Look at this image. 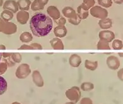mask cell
Segmentation results:
<instances>
[{
	"instance_id": "1",
	"label": "cell",
	"mask_w": 123,
	"mask_h": 104,
	"mask_svg": "<svg viewBox=\"0 0 123 104\" xmlns=\"http://www.w3.org/2000/svg\"><path fill=\"white\" fill-rule=\"evenodd\" d=\"M53 23L51 18L45 14L38 13L31 18L30 28L32 33L37 37H44L51 31Z\"/></svg>"
},
{
	"instance_id": "2",
	"label": "cell",
	"mask_w": 123,
	"mask_h": 104,
	"mask_svg": "<svg viewBox=\"0 0 123 104\" xmlns=\"http://www.w3.org/2000/svg\"><path fill=\"white\" fill-rule=\"evenodd\" d=\"M17 31V26L12 22L6 21L0 18V33L11 35L16 33Z\"/></svg>"
},
{
	"instance_id": "3",
	"label": "cell",
	"mask_w": 123,
	"mask_h": 104,
	"mask_svg": "<svg viewBox=\"0 0 123 104\" xmlns=\"http://www.w3.org/2000/svg\"><path fill=\"white\" fill-rule=\"evenodd\" d=\"M90 13L92 16L100 20L106 18L108 16V11L104 8L99 6H93L90 8Z\"/></svg>"
},
{
	"instance_id": "4",
	"label": "cell",
	"mask_w": 123,
	"mask_h": 104,
	"mask_svg": "<svg viewBox=\"0 0 123 104\" xmlns=\"http://www.w3.org/2000/svg\"><path fill=\"white\" fill-rule=\"evenodd\" d=\"M31 73V69L28 64H22L17 70L16 75L19 78H26Z\"/></svg>"
},
{
	"instance_id": "5",
	"label": "cell",
	"mask_w": 123,
	"mask_h": 104,
	"mask_svg": "<svg viewBox=\"0 0 123 104\" xmlns=\"http://www.w3.org/2000/svg\"><path fill=\"white\" fill-rule=\"evenodd\" d=\"M3 10H9L12 11L13 13H16L18 11V5L17 2L15 0H6L3 3Z\"/></svg>"
},
{
	"instance_id": "6",
	"label": "cell",
	"mask_w": 123,
	"mask_h": 104,
	"mask_svg": "<svg viewBox=\"0 0 123 104\" xmlns=\"http://www.w3.org/2000/svg\"><path fill=\"white\" fill-rule=\"evenodd\" d=\"M98 37L100 40L105 41V42L110 43L112 42L115 39V34L114 32L110 30H102L99 32Z\"/></svg>"
},
{
	"instance_id": "7",
	"label": "cell",
	"mask_w": 123,
	"mask_h": 104,
	"mask_svg": "<svg viewBox=\"0 0 123 104\" xmlns=\"http://www.w3.org/2000/svg\"><path fill=\"white\" fill-rule=\"evenodd\" d=\"M81 95V94L80 92L79 88L76 87H73L72 88L69 89V90L66 92V96L71 100L74 101L75 103L78 100L80 97Z\"/></svg>"
},
{
	"instance_id": "8",
	"label": "cell",
	"mask_w": 123,
	"mask_h": 104,
	"mask_svg": "<svg viewBox=\"0 0 123 104\" xmlns=\"http://www.w3.org/2000/svg\"><path fill=\"white\" fill-rule=\"evenodd\" d=\"M107 65L109 68L112 70H116L120 66V61L116 56L111 55L108 57L106 60Z\"/></svg>"
},
{
	"instance_id": "9",
	"label": "cell",
	"mask_w": 123,
	"mask_h": 104,
	"mask_svg": "<svg viewBox=\"0 0 123 104\" xmlns=\"http://www.w3.org/2000/svg\"><path fill=\"white\" fill-rule=\"evenodd\" d=\"M89 10L83 3H81L77 8V15L81 20H85L89 15Z\"/></svg>"
},
{
	"instance_id": "10",
	"label": "cell",
	"mask_w": 123,
	"mask_h": 104,
	"mask_svg": "<svg viewBox=\"0 0 123 104\" xmlns=\"http://www.w3.org/2000/svg\"><path fill=\"white\" fill-rule=\"evenodd\" d=\"M47 13L49 16L56 21L61 17V13L58 8L55 6H50L47 8Z\"/></svg>"
},
{
	"instance_id": "11",
	"label": "cell",
	"mask_w": 123,
	"mask_h": 104,
	"mask_svg": "<svg viewBox=\"0 0 123 104\" xmlns=\"http://www.w3.org/2000/svg\"><path fill=\"white\" fill-rule=\"evenodd\" d=\"M17 21L21 25H25L29 20V13L26 11H20L17 13Z\"/></svg>"
},
{
	"instance_id": "12",
	"label": "cell",
	"mask_w": 123,
	"mask_h": 104,
	"mask_svg": "<svg viewBox=\"0 0 123 104\" xmlns=\"http://www.w3.org/2000/svg\"><path fill=\"white\" fill-rule=\"evenodd\" d=\"M62 13L63 16L68 19L76 18L78 16V15L75 10L70 6L64 7V8L62 9Z\"/></svg>"
},
{
	"instance_id": "13",
	"label": "cell",
	"mask_w": 123,
	"mask_h": 104,
	"mask_svg": "<svg viewBox=\"0 0 123 104\" xmlns=\"http://www.w3.org/2000/svg\"><path fill=\"white\" fill-rule=\"evenodd\" d=\"M68 30L64 26H57L54 29V34L56 37L61 38H63L67 35Z\"/></svg>"
},
{
	"instance_id": "14",
	"label": "cell",
	"mask_w": 123,
	"mask_h": 104,
	"mask_svg": "<svg viewBox=\"0 0 123 104\" xmlns=\"http://www.w3.org/2000/svg\"><path fill=\"white\" fill-rule=\"evenodd\" d=\"M50 44L54 50H64V46L62 40L59 38H54L50 40Z\"/></svg>"
},
{
	"instance_id": "15",
	"label": "cell",
	"mask_w": 123,
	"mask_h": 104,
	"mask_svg": "<svg viewBox=\"0 0 123 104\" xmlns=\"http://www.w3.org/2000/svg\"><path fill=\"white\" fill-rule=\"evenodd\" d=\"M81 63V57L77 54H73L69 58V63L73 67H78Z\"/></svg>"
},
{
	"instance_id": "16",
	"label": "cell",
	"mask_w": 123,
	"mask_h": 104,
	"mask_svg": "<svg viewBox=\"0 0 123 104\" xmlns=\"http://www.w3.org/2000/svg\"><path fill=\"white\" fill-rule=\"evenodd\" d=\"M98 25H99L100 28H102L104 30H108L112 27V21L111 19L109 18L100 20L99 21H98Z\"/></svg>"
},
{
	"instance_id": "17",
	"label": "cell",
	"mask_w": 123,
	"mask_h": 104,
	"mask_svg": "<svg viewBox=\"0 0 123 104\" xmlns=\"http://www.w3.org/2000/svg\"><path fill=\"white\" fill-rule=\"evenodd\" d=\"M31 0H18L17 4L18 5V8L21 11H28L30 9L31 5Z\"/></svg>"
},
{
	"instance_id": "18",
	"label": "cell",
	"mask_w": 123,
	"mask_h": 104,
	"mask_svg": "<svg viewBox=\"0 0 123 104\" xmlns=\"http://www.w3.org/2000/svg\"><path fill=\"white\" fill-rule=\"evenodd\" d=\"M32 40H33V36L30 32H23L20 36V40L23 43H28L32 42Z\"/></svg>"
},
{
	"instance_id": "19",
	"label": "cell",
	"mask_w": 123,
	"mask_h": 104,
	"mask_svg": "<svg viewBox=\"0 0 123 104\" xmlns=\"http://www.w3.org/2000/svg\"><path fill=\"white\" fill-rule=\"evenodd\" d=\"M13 16V13L12 11L9 10H3V11L1 14V18L6 21H10V20H12Z\"/></svg>"
},
{
	"instance_id": "20",
	"label": "cell",
	"mask_w": 123,
	"mask_h": 104,
	"mask_svg": "<svg viewBox=\"0 0 123 104\" xmlns=\"http://www.w3.org/2000/svg\"><path fill=\"white\" fill-rule=\"evenodd\" d=\"M33 78H34V83H36L37 86L41 87V86L43 85V80H42L41 75H40L38 71H34V73H33Z\"/></svg>"
},
{
	"instance_id": "21",
	"label": "cell",
	"mask_w": 123,
	"mask_h": 104,
	"mask_svg": "<svg viewBox=\"0 0 123 104\" xmlns=\"http://www.w3.org/2000/svg\"><path fill=\"white\" fill-rule=\"evenodd\" d=\"M98 50H111V47L109 46V43L105 41L99 40L97 45Z\"/></svg>"
},
{
	"instance_id": "22",
	"label": "cell",
	"mask_w": 123,
	"mask_h": 104,
	"mask_svg": "<svg viewBox=\"0 0 123 104\" xmlns=\"http://www.w3.org/2000/svg\"><path fill=\"white\" fill-rule=\"evenodd\" d=\"M7 90L6 80L0 76V95H1L6 92Z\"/></svg>"
},
{
	"instance_id": "23",
	"label": "cell",
	"mask_w": 123,
	"mask_h": 104,
	"mask_svg": "<svg viewBox=\"0 0 123 104\" xmlns=\"http://www.w3.org/2000/svg\"><path fill=\"white\" fill-rule=\"evenodd\" d=\"M85 66L87 69H89L90 70H95L97 68L98 62H92L88 60H86L85 62Z\"/></svg>"
},
{
	"instance_id": "24",
	"label": "cell",
	"mask_w": 123,
	"mask_h": 104,
	"mask_svg": "<svg viewBox=\"0 0 123 104\" xmlns=\"http://www.w3.org/2000/svg\"><path fill=\"white\" fill-rule=\"evenodd\" d=\"M112 47L114 50H122L123 48V43L121 40H114L112 41Z\"/></svg>"
},
{
	"instance_id": "25",
	"label": "cell",
	"mask_w": 123,
	"mask_h": 104,
	"mask_svg": "<svg viewBox=\"0 0 123 104\" xmlns=\"http://www.w3.org/2000/svg\"><path fill=\"white\" fill-rule=\"evenodd\" d=\"M31 8L32 11H37L42 10L44 9V7H42V6L39 4L37 0H34V1L31 3Z\"/></svg>"
},
{
	"instance_id": "26",
	"label": "cell",
	"mask_w": 123,
	"mask_h": 104,
	"mask_svg": "<svg viewBox=\"0 0 123 104\" xmlns=\"http://www.w3.org/2000/svg\"><path fill=\"white\" fill-rule=\"evenodd\" d=\"M97 1L98 5L104 7V8H110L112 5V0H97Z\"/></svg>"
},
{
	"instance_id": "27",
	"label": "cell",
	"mask_w": 123,
	"mask_h": 104,
	"mask_svg": "<svg viewBox=\"0 0 123 104\" xmlns=\"http://www.w3.org/2000/svg\"><path fill=\"white\" fill-rule=\"evenodd\" d=\"M11 58L15 63H20L22 60V56L19 53H12Z\"/></svg>"
},
{
	"instance_id": "28",
	"label": "cell",
	"mask_w": 123,
	"mask_h": 104,
	"mask_svg": "<svg viewBox=\"0 0 123 104\" xmlns=\"http://www.w3.org/2000/svg\"><path fill=\"white\" fill-rule=\"evenodd\" d=\"M83 3L86 6L88 10L92 8L95 4V0H83Z\"/></svg>"
},
{
	"instance_id": "29",
	"label": "cell",
	"mask_w": 123,
	"mask_h": 104,
	"mask_svg": "<svg viewBox=\"0 0 123 104\" xmlns=\"http://www.w3.org/2000/svg\"><path fill=\"white\" fill-rule=\"evenodd\" d=\"M3 62L4 63H5L6 64L7 66H8L10 67H13V66L15 65V63L13 61V60L12 59L11 57H10L8 58H4Z\"/></svg>"
},
{
	"instance_id": "30",
	"label": "cell",
	"mask_w": 123,
	"mask_h": 104,
	"mask_svg": "<svg viewBox=\"0 0 123 104\" xmlns=\"http://www.w3.org/2000/svg\"><path fill=\"white\" fill-rule=\"evenodd\" d=\"M93 84L90 83H84L81 85L82 90L85 91L90 90L93 89Z\"/></svg>"
},
{
	"instance_id": "31",
	"label": "cell",
	"mask_w": 123,
	"mask_h": 104,
	"mask_svg": "<svg viewBox=\"0 0 123 104\" xmlns=\"http://www.w3.org/2000/svg\"><path fill=\"white\" fill-rule=\"evenodd\" d=\"M81 20L79 18V16H78L76 18L73 19H68V21L71 24L73 25H78L80 23H81Z\"/></svg>"
},
{
	"instance_id": "32",
	"label": "cell",
	"mask_w": 123,
	"mask_h": 104,
	"mask_svg": "<svg viewBox=\"0 0 123 104\" xmlns=\"http://www.w3.org/2000/svg\"><path fill=\"white\" fill-rule=\"evenodd\" d=\"M56 22L57 25L59 26H64L66 23V20L64 17H60L59 19H57V20L54 21Z\"/></svg>"
},
{
	"instance_id": "33",
	"label": "cell",
	"mask_w": 123,
	"mask_h": 104,
	"mask_svg": "<svg viewBox=\"0 0 123 104\" xmlns=\"http://www.w3.org/2000/svg\"><path fill=\"white\" fill-rule=\"evenodd\" d=\"M7 68H8V66H7L5 63H0V75L5 73L6 71Z\"/></svg>"
},
{
	"instance_id": "34",
	"label": "cell",
	"mask_w": 123,
	"mask_h": 104,
	"mask_svg": "<svg viewBox=\"0 0 123 104\" xmlns=\"http://www.w3.org/2000/svg\"><path fill=\"white\" fill-rule=\"evenodd\" d=\"M30 45L33 50H42V46L41 44L37 43H31Z\"/></svg>"
},
{
	"instance_id": "35",
	"label": "cell",
	"mask_w": 123,
	"mask_h": 104,
	"mask_svg": "<svg viewBox=\"0 0 123 104\" xmlns=\"http://www.w3.org/2000/svg\"><path fill=\"white\" fill-rule=\"evenodd\" d=\"M18 50H33V49L31 47V45H25L24 44V45L21 46Z\"/></svg>"
},
{
	"instance_id": "36",
	"label": "cell",
	"mask_w": 123,
	"mask_h": 104,
	"mask_svg": "<svg viewBox=\"0 0 123 104\" xmlns=\"http://www.w3.org/2000/svg\"><path fill=\"white\" fill-rule=\"evenodd\" d=\"M81 104H92V100L88 98L83 99L81 101Z\"/></svg>"
},
{
	"instance_id": "37",
	"label": "cell",
	"mask_w": 123,
	"mask_h": 104,
	"mask_svg": "<svg viewBox=\"0 0 123 104\" xmlns=\"http://www.w3.org/2000/svg\"><path fill=\"white\" fill-rule=\"evenodd\" d=\"M38 2L39 3V4L42 6V7H44V6H46L47 3H48V2H49V0H37Z\"/></svg>"
},
{
	"instance_id": "38",
	"label": "cell",
	"mask_w": 123,
	"mask_h": 104,
	"mask_svg": "<svg viewBox=\"0 0 123 104\" xmlns=\"http://www.w3.org/2000/svg\"><path fill=\"white\" fill-rule=\"evenodd\" d=\"M12 53H2V55H3V58L10 57Z\"/></svg>"
},
{
	"instance_id": "39",
	"label": "cell",
	"mask_w": 123,
	"mask_h": 104,
	"mask_svg": "<svg viewBox=\"0 0 123 104\" xmlns=\"http://www.w3.org/2000/svg\"><path fill=\"white\" fill-rule=\"evenodd\" d=\"M115 3L118 4V5H122L123 3V0H113Z\"/></svg>"
},
{
	"instance_id": "40",
	"label": "cell",
	"mask_w": 123,
	"mask_h": 104,
	"mask_svg": "<svg viewBox=\"0 0 123 104\" xmlns=\"http://www.w3.org/2000/svg\"><path fill=\"white\" fill-rule=\"evenodd\" d=\"M122 72H123V69H121L119 72H118V75H119V77L120 78H121L122 80Z\"/></svg>"
},
{
	"instance_id": "41",
	"label": "cell",
	"mask_w": 123,
	"mask_h": 104,
	"mask_svg": "<svg viewBox=\"0 0 123 104\" xmlns=\"http://www.w3.org/2000/svg\"><path fill=\"white\" fill-rule=\"evenodd\" d=\"M0 50H6V47L4 45H0Z\"/></svg>"
},
{
	"instance_id": "42",
	"label": "cell",
	"mask_w": 123,
	"mask_h": 104,
	"mask_svg": "<svg viewBox=\"0 0 123 104\" xmlns=\"http://www.w3.org/2000/svg\"><path fill=\"white\" fill-rule=\"evenodd\" d=\"M3 3H4L3 0H0V7L3 5Z\"/></svg>"
},
{
	"instance_id": "43",
	"label": "cell",
	"mask_w": 123,
	"mask_h": 104,
	"mask_svg": "<svg viewBox=\"0 0 123 104\" xmlns=\"http://www.w3.org/2000/svg\"><path fill=\"white\" fill-rule=\"evenodd\" d=\"M2 57H3V55H2V53H0V61H1V60Z\"/></svg>"
},
{
	"instance_id": "44",
	"label": "cell",
	"mask_w": 123,
	"mask_h": 104,
	"mask_svg": "<svg viewBox=\"0 0 123 104\" xmlns=\"http://www.w3.org/2000/svg\"><path fill=\"white\" fill-rule=\"evenodd\" d=\"M18 104V103H17V102H15V103H13V104Z\"/></svg>"
},
{
	"instance_id": "45",
	"label": "cell",
	"mask_w": 123,
	"mask_h": 104,
	"mask_svg": "<svg viewBox=\"0 0 123 104\" xmlns=\"http://www.w3.org/2000/svg\"><path fill=\"white\" fill-rule=\"evenodd\" d=\"M72 104V103H68V104Z\"/></svg>"
}]
</instances>
